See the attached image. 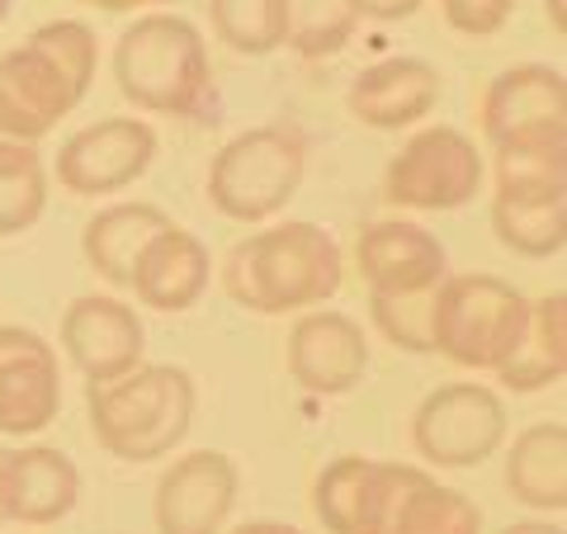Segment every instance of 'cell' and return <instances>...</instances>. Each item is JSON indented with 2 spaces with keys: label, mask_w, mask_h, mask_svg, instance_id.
Masks as SVG:
<instances>
[{
  "label": "cell",
  "mask_w": 567,
  "mask_h": 534,
  "mask_svg": "<svg viewBox=\"0 0 567 534\" xmlns=\"http://www.w3.org/2000/svg\"><path fill=\"white\" fill-rule=\"evenodd\" d=\"M312 515L331 534H483V511L416 464L341 454L317 473Z\"/></svg>",
  "instance_id": "1"
},
{
  "label": "cell",
  "mask_w": 567,
  "mask_h": 534,
  "mask_svg": "<svg viewBox=\"0 0 567 534\" xmlns=\"http://www.w3.org/2000/svg\"><path fill=\"white\" fill-rule=\"evenodd\" d=\"M346 256L327 227L279 223L237 242L223 260V289L246 312L284 317L322 308L341 294Z\"/></svg>",
  "instance_id": "2"
},
{
  "label": "cell",
  "mask_w": 567,
  "mask_h": 534,
  "mask_svg": "<svg viewBox=\"0 0 567 534\" xmlns=\"http://www.w3.org/2000/svg\"><path fill=\"white\" fill-rule=\"evenodd\" d=\"M95 66L100 43L91 24H39L20 48L0 58V133L14 142H43L91 95Z\"/></svg>",
  "instance_id": "3"
},
{
  "label": "cell",
  "mask_w": 567,
  "mask_h": 534,
  "mask_svg": "<svg viewBox=\"0 0 567 534\" xmlns=\"http://www.w3.org/2000/svg\"><path fill=\"white\" fill-rule=\"evenodd\" d=\"M114 81L123 100L142 114H166L185 123L218 119V81H213L208 43L185 14L152 10L118 33Z\"/></svg>",
  "instance_id": "4"
},
{
  "label": "cell",
  "mask_w": 567,
  "mask_h": 534,
  "mask_svg": "<svg viewBox=\"0 0 567 534\" xmlns=\"http://www.w3.org/2000/svg\"><path fill=\"white\" fill-rule=\"evenodd\" d=\"M354 260L369 284L374 327L402 350L431 355V298L450 275L445 242L406 218H383L360 233Z\"/></svg>",
  "instance_id": "5"
},
{
  "label": "cell",
  "mask_w": 567,
  "mask_h": 534,
  "mask_svg": "<svg viewBox=\"0 0 567 534\" xmlns=\"http://www.w3.org/2000/svg\"><path fill=\"white\" fill-rule=\"evenodd\" d=\"M194 379L181 364H133L118 379L85 388V412L104 454L123 464H152L181 450L194 421Z\"/></svg>",
  "instance_id": "6"
},
{
  "label": "cell",
  "mask_w": 567,
  "mask_h": 534,
  "mask_svg": "<svg viewBox=\"0 0 567 534\" xmlns=\"http://www.w3.org/2000/svg\"><path fill=\"white\" fill-rule=\"evenodd\" d=\"M492 233L506 251L548 260L567 246V142L496 147Z\"/></svg>",
  "instance_id": "7"
},
{
  "label": "cell",
  "mask_w": 567,
  "mask_h": 534,
  "mask_svg": "<svg viewBox=\"0 0 567 534\" xmlns=\"http://www.w3.org/2000/svg\"><path fill=\"white\" fill-rule=\"evenodd\" d=\"M308 142L293 123H260L237 133L208 166V204L233 223L260 227L279 218L303 185Z\"/></svg>",
  "instance_id": "8"
},
{
  "label": "cell",
  "mask_w": 567,
  "mask_h": 534,
  "mask_svg": "<svg viewBox=\"0 0 567 534\" xmlns=\"http://www.w3.org/2000/svg\"><path fill=\"white\" fill-rule=\"evenodd\" d=\"M529 298L496 275H445L431 298V350L464 369L496 373L516 350Z\"/></svg>",
  "instance_id": "9"
},
{
  "label": "cell",
  "mask_w": 567,
  "mask_h": 534,
  "mask_svg": "<svg viewBox=\"0 0 567 534\" xmlns=\"http://www.w3.org/2000/svg\"><path fill=\"white\" fill-rule=\"evenodd\" d=\"M477 189H483V152L450 123L421 129L383 171V199L412 213L464 208L477 199Z\"/></svg>",
  "instance_id": "10"
},
{
  "label": "cell",
  "mask_w": 567,
  "mask_h": 534,
  "mask_svg": "<svg viewBox=\"0 0 567 534\" xmlns=\"http://www.w3.org/2000/svg\"><path fill=\"white\" fill-rule=\"evenodd\" d=\"M412 444L435 469H477L506 444V402L487 383H445L412 417Z\"/></svg>",
  "instance_id": "11"
},
{
  "label": "cell",
  "mask_w": 567,
  "mask_h": 534,
  "mask_svg": "<svg viewBox=\"0 0 567 534\" xmlns=\"http://www.w3.org/2000/svg\"><path fill=\"white\" fill-rule=\"evenodd\" d=\"M156 129L147 119L118 114V119H100L91 129L71 133L58 152V185L76 199H100V194H118L133 181L147 175L156 162Z\"/></svg>",
  "instance_id": "12"
},
{
  "label": "cell",
  "mask_w": 567,
  "mask_h": 534,
  "mask_svg": "<svg viewBox=\"0 0 567 534\" xmlns=\"http://www.w3.org/2000/svg\"><path fill=\"white\" fill-rule=\"evenodd\" d=\"M483 133L496 147L520 142H567V81L558 66H506L483 95Z\"/></svg>",
  "instance_id": "13"
},
{
  "label": "cell",
  "mask_w": 567,
  "mask_h": 534,
  "mask_svg": "<svg viewBox=\"0 0 567 534\" xmlns=\"http://www.w3.org/2000/svg\"><path fill=\"white\" fill-rule=\"evenodd\" d=\"M62 407V369L39 331L0 327V435H39Z\"/></svg>",
  "instance_id": "14"
},
{
  "label": "cell",
  "mask_w": 567,
  "mask_h": 534,
  "mask_svg": "<svg viewBox=\"0 0 567 534\" xmlns=\"http://www.w3.org/2000/svg\"><path fill=\"white\" fill-rule=\"evenodd\" d=\"M237 464L223 450L181 454L156 483V530L162 534H223L237 506Z\"/></svg>",
  "instance_id": "15"
},
{
  "label": "cell",
  "mask_w": 567,
  "mask_h": 534,
  "mask_svg": "<svg viewBox=\"0 0 567 534\" xmlns=\"http://www.w3.org/2000/svg\"><path fill=\"white\" fill-rule=\"evenodd\" d=\"M369 369V341L346 312H303L289 331V379L317 398H341L360 388Z\"/></svg>",
  "instance_id": "16"
},
{
  "label": "cell",
  "mask_w": 567,
  "mask_h": 534,
  "mask_svg": "<svg viewBox=\"0 0 567 534\" xmlns=\"http://www.w3.org/2000/svg\"><path fill=\"white\" fill-rule=\"evenodd\" d=\"M62 346L85 379L104 383L142 364L147 331H142V317L128 302H118L110 294H85L62 312Z\"/></svg>",
  "instance_id": "17"
},
{
  "label": "cell",
  "mask_w": 567,
  "mask_h": 534,
  "mask_svg": "<svg viewBox=\"0 0 567 534\" xmlns=\"http://www.w3.org/2000/svg\"><path fill=\"white\" fill-rule=\"evenodd\" d=\"M81 496V469L52 444H29V450H6L0 464V511L14 525H58L71 515Z\"/></svg>",
  "instance_id": "18"
},
{
  "label": "cell",
  "mask_w": 567,
  "mask_h": 534,
  "mask_svg": "<svg viewBox=\"0 0 567 534\" xmlns=\"http://www.w3.org/2000/svg\"><path fill=\"white\" fill-rule=\"evenodd\" d=\"M440 104V71L421 58H383L364 66L346 91V110L364 123V129L393 133L412 129Z\"/></svg>",
  "instance_id": "19"
},
{
  "label": "cell",
  "mask_w": 567,
  "mask_h": 534,
  "mask_svg": "<svg viewBox=\"0 0 567 534\" xmlns=\"http://www.w3.org/2000/svg\"><path fill=\"white\" fill-rule=\"evenodd\" d=\"M213 279V260L208 246L181 223H166L133 265L128 289L137 294V302H147L156 312H189L194 302L204 298Z\"/></svg>",
  "instance_id": "20"
},
{
  "label": "cell",
  "mask_w": 567,
  "mask_h": 534,
  "mask_svg": "<svg viewBox=\"0 0 567 534\" xmlns=\"http://www.w3.org/2000/svg\"><path fill=\"white\" fill-rule=\"evenodd\" d=\"M563 373H567V298L548 294L529 302L525 331L516 350H511V360L496 369V379L511 393H539V388L563 383Z\"/></svg>",
  "instance_id": "21"
},
{
  "label": "cell",
  "mask_w": 567,
  "mask_h": 534,
  "mask_svg": "<svg viewBox=\"0 0 567 534\" xmlns=\"http://www.w3.org/2000/svg\"><path fill=\"white\" fill-rule=\"evenodd\" d=\"M506 487L535 511H567V425L539 421L511 440Z\"/></svg>",
  "instance_id": "22"
},
{
  "label": "cell",
  "mask_w": 567,
  "mask_h": 534,
  "mask_svg": "<svg viewBox=\"0 0 567 534\" xmlns=\"http://www.w3.org/2000/svg\"><path fill=\"white\" fill-rule=\"evenodd\" d=\"M166 223L171 218L156 204H114V208H104V213H95V218L85 223L81 251H85V260H91V270L100 279H110V284H118V289H128L142 246L162 233Z\"/></svg>",
  "instance_id": "23"
},
{
  "label": "cell",
  "mask_w": 567,
  "mask_h": 534,
  "mask_svg": "<svg viewBox=\"0 0 567 534\" xmlns=\"http://www.w3.org/2000/svg\"><path fill=\"white\" fill-rule=\"evenodd\" d=\"M48 208V166L39 142H14L0 133V237H20Z\"/></svg>",
  "instance_id": "24"
},
{
  "label": "cell",
  "mask_w": 567,
  "mask_h": 534,
  "mask_svg": "<svg viewBox=\"0 0 567 534\" xmlns=\"http://www.w3.org/2000/svg\"><path fill=\"white\" fill-rule=\"evenodd\" d=\"M360 29L354 0H284V48L298 58L322 62L336 58Z\"/></svg>",
  "instance_id": "25"
},
{
  "label": "cell",
  "mask_w": 567,
  "mask_h": 534,
  "mask_svg": "<svg viewBox=\"0 0 567 534\" xmlns=\"http://www.w3.org/2000/svg\"><path fill=\"white\" fill-rule=\"evenodd\" d=\"M208 24L241 58H270L284 48V0H208Z\"/></svg>",
  "instance_id": "26"
},
{
  "label": "cell",
  "mask_w": 567,
  "mask_h": 534,
  "mask_svg": "<svg viewBox=\"0 0 567 534\" xmlns=\"http://www.w3.org/2000/svg\"><path fill=\"white\" fill-rule=\"evenodd\" d=\"M440 10H445L450 29L468 33V39H492L511 24L516 0H440Z\"/></svg>",
  "instance_id": "27"
},
{
  "label": "cell",
  "mask_w": 567,
  "mask_h": 534,
  "mask_svg": "<svg viewBox=\"0 0 567 534\" xmlns=\"http://www.w3.org/2000/svg\"><path fill=\"white\" fill-rule=\"evenodd\" d=\"M425 6V0H354L360 20H379V24H393V20H412V14Z\"/></svg>",
  "instance_id": "28"
},
{
  "label": "cell",
  "mask_w": 567,
  "mask_h": 534,
  "mask_svg": "<svg viewBox=\"0 0 567 534\" xmlns=\"http://www.w3.org/2000/svg\"><path fill=\"white\" fill-rule=\"evenodd\" d=\"M233 534H308V530H293V525H279V521H246Z\"/></svg>",
  "instance_id": "29"
},
{
  "label": "cell",
  "mask_w": 567,
  "mask_h": 534,
  "mask_svg": "<svg viewBox=\"0 0 567 534\" xmlns=\"http://www.w3.org/2000/svg\"><path fill=\"white\" fill-rule=\"evenodd\" d=\"M544 10H548V24H554V33L563 39V33H567V0H544Z\"/></svg>",
  "instance_id": "30"
},
{
  "label": "cell",
  "mask_w": 567,
  "mask_h": 534,
  "mask_svg": "<svg viewBox=\"0 0 567 534\" xmlns=\"http://www.w3.org/2000/svg\"><path fill=\"white\" fill-rule=\"evenodd\" d=\"M502 534H563V525H548V521H520V525H506Z\"/></svg>",
  "instance_id": "31"
},
{
  "label": "cell",
  "mask_w": 567,
  "mask_h": 534,
  "mask_svg": "<svg viewBox=\"0 0 567 534\" xmlns=\"http://www.w3.org/2000/svg\"><path fill=\"white\" fill-rule=\"evenodd\" d=\"M76 6H100V10H110V14H123V10H137L133 0H76Z\"/></svg>",
  "instance_id": "32"
},
{
  "label": "cell",
  "mask_w": 567,
  "mask_h": 534,
  "mask_svg": "<svg viewBox=\"0 0 567 534\" xmlns=\"http://www.w3.org/2000/svg\"><path fill=\"white\" fill-rule=\"evenodd\" d=\"M137 10H147V6H175V0H133Z\"/></svg>",
  "instance_id": "33"
},
{
  "label": "cell",
  "mask_w": 567,
  "mask_h": 534,
  "mask_svg": "<svg viewBox=\"0 0 567 534\" xmlns=\"http://www.w3.org/2000/svg\"><path fill=\"white\" fill-rule=\"evenodd\" d=\"M6 14H10V0H0V24H6Z\"/></svg>",
  "instance_id": "34"
},
{
  "label": "cell",
  "mask_w": 567,
  "mask_h": 534,
  "mask_svg": "<svg viewBox=\"0 0 567 534\" xmlns=\"http://www.w3.org/2000/svg\"><path fill=\"white\" fill-rule=\"evenodd\" d=\"M0 464H6V444H0ZM0 525H6V511H0Z\"/></svg>",
  "instance_id": "35"
}]
</instances>
